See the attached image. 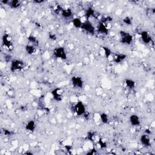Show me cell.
I'll return each instance as SVG.
<instances>
[{"mask_svg": "<svg viewBox=\"0 0 155 155\" xmlns=\"http://www.w3.org/2000/svg\"><path fill=\"white\" fill-rule=\"evenodd\" d=\"M72 85L77 88H82L84 87V81L81 77L74 76L71 78Z\"/></svg>", "mask_w": 155, "mask_h": 155, "instance_id": "cell-6", "label": "cell"}, {"mask_svg": "<svg viewBox=\"0 0 155 155\" xmlns=\"http://www.w3.org/2000/svg\"><path fill=\"white\" fill-rule=\"evenodd\" d=\"M98 143H99V145H100L101 148H106V142H104V140H102V139L101 138L99 140V142H98Z\"/></svg>", "mask_w": 155, "mask_h": 155, "instance_id": "cell-24", "label": "cell"}, {"mask_svg": "<svg viewBox=\"0 0 155 155\" xmlns=\"http://www.w3.org/2000/svg\"><path fill=\"white\" fill-rule=\"evenodd\" d=\"M129 122L130 124L133 127H138L140 125V118L137 114H132L130 116Z\"/></svg>", "mask_w": 155, "mask_h": 155, "instance_id": "cell-8", "label": "cell"}, {"mask_svg": "<svg viewBox=\"0 0 155 155\" xmlns=\"http://www.w3.org/2000/svg\"><path fill=\"white\" fill-rule=\"evenodd\" d=\"M83 30L86 32L87 34L93 35L95 33V27L93 25L91 21L87 20L82 22L81 28Z\"/></svg>", "mask_w": 155, "mask_h": 155, "instance_id": "cell-5", "label": "cell"}, {"mask_svg": "<svg viewBox=\"0 0 155 155\" xmlns=\"http://www.w3.org/2000/svg\"><path fill=\"white\" fill-rule=\"evenodd\" d=\"M51 95H52L53 99L56 101H60L63 100L62 91L60 88H56L51 91Z\"/></svg>", "mask_w": 155, "mask_h": 155, "instance_id": "cell-9", "label": "cell"}, {"mask_svg": "<svg viewBox=\"0 0 155 155\" xmlns=\"http://www.w3.org/2000/svg\"><path fill=\"white\" fill-rule=\"evenodd\" d=\"M9 4L12 9H18L21 6V1H18V0H13L9 2Z\"/></svg>", "mask_w": 155, "mask_h": 155, "instance_id": "cell-20", "label": "cell"}, {"mask_svg": "<svg viewBox=\"0 0 155 155\" xmlns=\"http://www.w3.org/2000/svg\"><path fill=\"white\" fill-rule=\"evenodd\" d=\"M125 84L127 88L132 90L135 87L136 82L131 79H126L125 80Z\"/></svg>", "mask_w": 155, "mask_h": 155, "instance_id": "cell-17", "label": "cell"}, {"mask_svg": "<svg viewBox=\"0 0 155 155\" xmlns=\"http://www.w3.org/2000/svg\"><path fill=\"white\" fill-rule=\"evenodd\" d=\"M100 119L102 123L103 124H108L109 122V117L108 114L106 113H102L100 116Z\"/></svg>", "mask_w": 155, "mask_h": 155, "instance_id": "cell-19", "label": "cell"}, {"mask_svg": "<svg viewBox=\"0 0 155 155\" xmlns=\"http://www.w3.org/2000/svg\"><path fill=\"white\" fill-rule=\"evenodd\" d=\"M72 24L73 26L77 29H81L82 24V21L80 18L76 17L72 20Z\"/></svg>", "mask_w": 155, "mask_h": 155, "instance_id": "cell-16", "label": "cell"}, {"mask_svg": "<svg viewBox=\"0 0 155 155\" xmlns=\"http://www.w3.org/2000/svg\"><path fill=\"white\" fill-rule=\"evenodd\" d=\"M26 51L29 55H33L36 52V49L34 45L30 44L26 46Z\"/></svg>", "mask_w": 155, "mask_h": 155, "instance_id": "cell-18", "label": "cell"}, {"mask_svg": "<svg viewBox=\"0 0 155 155\" xmlns=\"http://www.w3.org/2000/svg\"><path fill=\"white\" fill-rule=\"evenodd\" d=\"M2 43L4 47L10 49L13 46L11 36L7 34H4L2 38Z\"/></svg>", "mask_w": 155, "mask_h": 155, "instance_id": "cell-7", "label": "cell"}, {"mask_svg": "<svg viewBox=\"0 0 155 155\" xmlns=\"http://www.w3.org/2000/svg\"><path fill=\"white\" fill-rule=\"evenodd\" d=\"M29 41L31 43L34 44V43H36V38L35 37L33 36H30V37L29 38Z\"/></svg>", "mask_w": 155, "mask_h": 155, "instance_id": "cell-26", "label": "cell"}, {"mask_svg": "<svg viewBox=\"0 0 155 155\" xmlns=\"http://www.w3.org/2000/svg\"><path fill=\"white\" fill-rule=\"evenodd\" d=\"M123 22L125 23L127 25H131V23H132V21H131V18L129 16H126L124 18Z\"/></svg>", "mask_w": 155, "mask_h": 155, "instance_id": "cell-23", "label": "cell"}, {"mask_svg": "<svg viewBox=\"0 0 155 155\" xmlns=\"http://www.w3.org/2000/svg\"><path fill=\"white\" fill-rule=\"evenodd\" d=\"M140 142L145 147H149L151 145V140L147 134H143L140 137Z\"/></svg>", "mask_w": 155, "mask_h": 155, "instance_id": "cell-11", "label": "cell"}, {"mask_svg": "<svg viewBox=\"0 0 155 155\" xmlns=\"http://www.w3.org/2000/svg\"><path fill=\"white\" fill-rule=\"evenodd\" d=\"M121 36V43L126 45H130L133 41V36L132 35L125 31L120 32Z\"/></svg>", "mask_w": 155, "mask_h": 155, "instance_id": "cell-3", "label": "cell"}, {"mask_svg": "<svg viewBox=\"0 0 155 155\" xmlns=\"http://www.w3.org/2000/svg\"><path fill=\"white\" fill-rule=\"evenodd\" d=\"M61 14L63 18H69L72 17L73 15V12L72 10L70 8H65L63 9Z\"/></svg>", "mask_w": 155, "mask_h": 155, "instance_id": "cell-13", "label": "cell"}, {"mask_svg": "<svg viewBox=\"0 0 155 155\" xmlns=\"http://www.w3.org/2000/svg\"><path fill=\"white\" fill-rule=\"evenodd\" d=\"M87 138L90 140H93L94 139H95V135H94L93 133V132L88 133V136H87Z\"/></svg>", "mask_w": 155, "mask_h": 155, "instance_id": "cell-25", "label": "cell"}, {"mask_svg": "<svg viewBox=\"0 0 155 155\" xmlns=\"http://www.w3.org/2000/svg\"><path fill=\"white\" fill-rule=\"evenodd\" d=\"M36 128V124L35 121L34 120H30L27 122V123L25 125V129L30 132H33L35 130Z\"/></svg>", "mask_w": 155, "mask_h": 155, "instance_id": "cell-12", "label": "cell"}, {"mask_svg": "<svg viewBox=\"0 0 155 155\" xmlns=\"http://www.w3.org/2000/svg\"><path fill=\"white\" fill-rule=\"evenodd\" d=\"M98 30L102 35H107L109 34V29L104 23L102 22L98 26Z\"/></svg>", "mask_w": 155, "mask_h": 155, "instance_id": "cell-14", "label": "cell"}, {"mask_svg": "<svg viewBox=\"0 0 155 155\" xmlns=\"http://www.w3.org/2000/svg\"><path fill=\"white\" fill-rule=\"evenodd\" d=\"M140 38L143 43L145 44H148L152 41V37L147 31H142L140 34Z\"/></svg>", "mask_w": 155, "mask_h": 155, "instance_id": "cell-10", "label": "cell"}, {"mask_svg": "<svg viewBox=\"0 0 155 155\" xmlns=\"http://www.w3.org/2000/svg\"><path fill=\"white\" fill-rule=\"evenodd\" d=\"M103 49H104V55H106V57L107 58H110V56H111V50L109 49L107 47H103Z\"/></svg>", "mask_w": 155, "mask_h": 155, "instance_id": "cell-22", "label": "cell"}, {"mask_svg": "<svg viewBox=\"0 0 155 155\" xmlns=\"http://www.w3.org/2000/svg\"><path fill=\"white\" fill-rule=\"evenodd\" d=\"M73 111L77 116H83L86 113V107L82 101H78L73 107Z\"/></svg>", "mask_w": 155, "mask_h": 155, "instance_id": "cell-2", "label": "cell"}, {"mask_svg": "<svg viewBox=\"0 0 155 155\" xmlns=\"http://www.w3.org/2000/svg\"><path fill=\"white\" fill-rule=\"evenodd\" d=\"M94 13H95V11H94V9L92 7H88L86 11L85 16L86 18L88 19L89 18H90L91 16H92L94 15Z\"/></svg>", "mask_w": 155, "mask_h": 155, "instance_id": "cell-21", "label": "cell"}, {"mask_svg": "<svg viewBox=\"0 0 155 155\" xmlns=\"http://www.w3.org/2000/svg\"><path fill=\"white\" fill-rule=\"evenodd\" d=\"M24 63L20 59H13L11 63V70L12 72H15L19 70H21L24 68Z\"/></svg>", "mask_w": 155, "mask_h": 155, "instance_id": "cell-4", "label": "cell"}, {"mask_svg": "<svg viewBox=\"0 0 155 155\" xmlns=\"http://www.w3.org/2000/svg\"><path fill=\"white\" fill-rule=\"evenodd\" d=\"M126 57H127V56L121 53V54L115 55L113 57L112 59L116 63L119 64V63H121L123 62L124 60H125Z\"/></svg>", "mask_w": 155, "mask_h": 155, "instance_id": "cell-15", "label": "cell"}, {"mask_svg": "<svg viewBox=\"0 0 155 155\" xmlns=\"http://www.w3.org/2000/svg\"><path fill=\"white\" fill-rule=\"evenodd\" d=\"M53 56L56 59L66 60L67 58V54L65 48L63 46H59L56 47L53 50Z\"/></svg>", "mask_w": 155, "mask_h": 155, "instance_id": "cell-1", "label": "cell"}]
</instances>
